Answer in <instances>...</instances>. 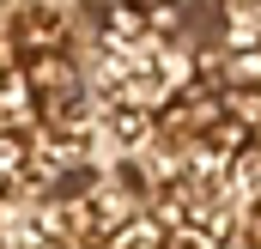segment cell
<instances>
[{
  "instance_id": "cell-2",
  "label": "cell",
  "mask_w": 261,
  "mask_h": 249,
  "mask_svg": "<svg viewBox=\"0 0 261 249\" xmlns=\"http://www.w3.org/2000/svg\"><path fill=\"white\" fill-rule=\"evenodd\" d=\"M6 201H24V140L0 134V207Z\"/></svg>"
},
{
  "instance_id": "cell-1",
  "label": "cell",
  "mask_w": 261,
  "mask_h": 249,
  "mask_svg": "<svg viewBox=\"0 0 261 249\" xmlns=\"http://www.w3.org/2000/svg\"><path fill=\"white\" fill-rule=\"evenodd\" d=\"M12 31L24 37V49H31V55H61V49H67V37H73V18H67L61 6H43V0H31V6H18Z\"/></svg>"
}]
</instances>
